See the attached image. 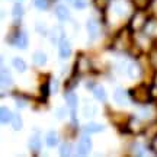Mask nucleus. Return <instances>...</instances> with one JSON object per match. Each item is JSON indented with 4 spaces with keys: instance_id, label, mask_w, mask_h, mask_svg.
<instances>
[{
    "instance_id": "13",
    "label": "nucleus",
    "mask_w": 157,
    "mask_h": 157,
    "mask_svg": "<svg viewBox=\"0 0 157 157\" xmlns=\"http://www.w3.org/2000/svg\"><path fill=\"white\" fill-rule=\"evenodd\" d=\"M64 101H66V106L68 108L70 113L77 112L80 98L77 96V93H76L74 90H67V92H64Z\"/></svg>"
},
{
    "instance_id": "36",
    "label": "nucleus",
    "mask_w": 157,
    "mask_h": 157,
    "mask_svg": "<svg viewBox=\"0 0 157 157\" xmlns=\"http://www.w3.org/2000/svg\"><path fill=\"white\" fill-rule=\"evenodd\" d=\"M147 10L153 17H157V0H151V3H150Z\"/></svg>"
},
{
    "instance_id": "40",
    "label": "nucleus",
    "mask_w": 157,
    "mask_h": 157,
    "mask_svg": "<svg viewBox=\"0 0 157 157\" xmlns=\"http://www.w3.org/2000/svg\"><path fill=\"white\" fill-rule=\"evenodd\" d=\"M21 2H23V0H21Z\"/></svg>"
},
{
    "instance_id": "20",
    "label": "nucleus",
    "mask_w": 157,
    "mask_h": 157,
    "mask_svg": "<svg viewBox=\"0 0 157 157\" xmlns=\"http://www.w3.org/2000/svg\"><path fill=\"white\" fill-rule=\"evenodd\" d=\"M150 148H148V144H144L141 141H135L131 144V156H147L150 154Z\"/></svg>"
},
{
    "instance_id": "5",
    "label": "nucleus",
    "mask_w": 157,
    "mask_h": 157,
    "mask_svg": "<svg viewBox=\"0 0 157 157\" xmlns=\"http://www.w3.org/2000/svg\"><path fill=\"white\" fill-rule=\"evenodd\" d=\"M132 38H134L135 47H137L141 52H144V54H147V52H148V51H150L153 47L156 45V41H154L151 36H148L144 31L132 34Z\"/></svg>"
},
{
    "instance_id": "26",
    "label": "nucleus",
    "mask_w": 157,
    "mask_h": 157,
    "mask_svg": "<svg viewBox=\"0 0 157 157\" xmlns=\"http://www.w3.org/2000/svg\"><path fill=\"white\" fill-rule=\"evenodd\" d=\"M12 118H13V112H12L10 108H7V106L0 108V122H2V125H7V124H10Z\"/></svg>"
},
{
    "instance_id": "29",
    "label": "nucleus",
    "mask_w": 157,
    "mask_h": 157,
    "mask_svg": "<svg viewBox=\"0 0 157 157\" xmlns=\"http://www.w3.org/2000/svg\"><path fill=\"white\" fill-rule=\"evenodd\" d=\"M147 58H148V63H150V67L153 68V71H157V45H154L147 52Z\"/></svg>"
},
{
    "instance_id": "21",
    "label": "nucleus",
    "mask_w": 157,
    "mask_h": 157,
    "mask_svg": "<svg viewBox=\"0 0 157 157\" xmlns=\"http://www.w3.org/2000/svg\"><path fill=\"white\" fill-rule=\"evenodd\" d=\"M60 143H61V140H60V135L56 129H50L45 134V144L48 148H56V147L60 146Z\"/></svg>"
},
{
    "instance_id": "16",
    "label": "nucleus",
    "mask_w": 157,
    "mask_h": 157,
    "mask_svg": "<svg viewBox=\"0 0 157 157\" xmlns=\"http://www.w3.org/2000/svg\"><path fill=\"white\" fill-rule=\"evenodd\" d=\"M90 92H92L93 98H95L99 103H106L108 102V92H106V89H105V86H103V84L96 83L95 86H93V89L90 90Z\"/></svg>"
},
{
    "instance_id": "18",
    "label": "nucleus",
    "mask_w": 157,
    "mask_h": 157,
    "mask_svg": "<svg viewBox=\"0 0 157 157\" xmlns=\"http://www.w3.org/2000/svg\"><path fill=\"white\" fill-rule=\"evenodd\" d=\"M103 131H106V127L99 122L90 121V122L82 125V132H87V134H101Z\"/></svg>"
},
{
    "instance_id": "31",
    "label": "nucleus",
    "mask_w": 157,
    "mask_h": 157,
    "mask_svg": "<svg viewBox=\"0 0 157 157\" xmlns=\"http://www.w3.org/2000/svg\"><path fill=\"white\" fill-rule=\"evenodd\" d=\"M35 32L38 35H41V36H48L50 29H48V26H47L42 21H36V22H35Z\"/></svg>"
},
{
    "instance_id": "24",
    "label": "nucleus",
    "mask_w": 157,
    "mask_h": 157,
    "mask_svg": "<svg viewBox=\"0 0 157 157\" xmlns=\"http://www.w3.org/2000/svg\"><path fill=\"white\" fill-rule=\"evenodd\" d=\"M12 67L15 68L19 74H23L28 71V63L25 61L22 57H13L12 58Z\"/></svg>"
},
{
    "instance_id": "33",
    "label": "nucleus",
    "mask_w": 157,
    "mask_h": 157,
    "mask_svg": "<svg viewBox=\"0 0 157 157\" xmlns=\"http://www.w3.org/2000/svg\"><path fill=\"white\" fill-rule=\"evenodd\" d=\"M92 3V0H73L71 2V5H73L74 9H77V10H86L89 5Z\"/></svg>"
},
{
    "instance_id": "10",
    "label": "nucleus",
    "mask_w": 157,
    "mask_h": 157,
    "mask_svg": "<svg viewBox=\"0 0 157 157\" xmlns=\"http://www.w3.org/2000/svg\"><path fill=\"white\" fill-rule=\"evenodd\" d=\"M47 38L50 39L52 45H58L63 39L67 38V36H66V29H64V26H63V25H54V26L50 29Z\"/></svg>"
},
{
    "instance_id": "37",
    "label": "nucleus",
    "mask_w": 157,
    "mask_h": 157,
    "mask_svg": "<svg viewBox=\"0 0 157 157\" xmlns=\"http://www.w3.org/2000/svg\"><path fill=\"white\" fill-rule=\"evenodd\" d=\"M150 93H151L153 102H157V84L150 83Z\"/></svg>"
},
{
    "instance_id": "7",
    "label": "nucleus",
    "mask_w": 157,
    "mask_h": 157,
    "mask_svg": "<svg viewBox=\"0 0 157 157\" xmlns=\"http://www.w3.org/2000/svg\"><path fill=\"white\" fill-rule=\"evenodd\" d=\"M102 21L96 19V17H87L86 19V31H87V36L92 42H95L101 38L102 35Z\"/></svg>"
},
{
    "instance_id": "11",
    "label": "nucleus",
    "mask_w": 157,
    "mask_h": 157,
    "mask_svg": "<svg viewBox=\"0 0 157 157\" xmlns=\"http://www.w3.org/2000/svg\"><path fill=\"white\" fill-rule=\"evenodd\" d=\"M112 101L117 103L118 106H128V105L132 103L131 98H129L128 90L122 89V87H117L115 89V92H113V95H112Z\"/></svg>"
},
{
    "instance_id": "39",
    "label": "nucleus",
    "mask_w": 157,
    "mask_h": 157,
    "mask_svg": "<svg viewBox=\"0 0 157 157\" xmlns=\"http://www.w3.org/2000/svg\"><path fill=\"white\" fill-rule=\"evenodd\" d=\"M67 2H70V3H71V2H73V0H67Z\"/></svg>"
},
{
    "instance_id": "8",
    "label": "nucleus",
    "mask_w": 157,
    "mask_h": 157,
    "mask_svg": "<svg viewBox=\"0 0 157 157\" xmlns=\"http://www.w3.org/2000/svg\"><path fill=\"white\" fill-rule=\"evenodd\" d=\"M0 84H2V98H5L6 89L9 90L13 87V76L10 70L5 66L3 60H2V68H0Z\"/></svg>"
},
{
    "instance_id": "14",
    "label": "nucleus",
    "mask_w": 157,
    "mask_h": 157,
    "mask_svg": "<svg viewBox=\"0 0 157 157\" xmlns=\"http://www.w3.org/2000/svg\"><path fill=\"white\" fill-rule=\"evenodd\" d=\"M57 47H58V58H60L61 61H67L68 58L71 57V54H73V47H71V42L66 38V39H63Z\"/></svg>"
},
{
    "instance_id": "4",
    "label": "nucleus",
    "mask_w": 157,
    "mask_h": 157,
    "mask_svg": "<svg viewBox=\"0 0 157 157\" xmlns=\"http://www.w3.org/2000/svg\"><path fill=\"white\" fill-rule=\"evenodd\" d=\"M125 74L128 78L134 80V82H143V78L146 76V68L141 64V60L138 58H131L128 60L127 68H125Z\"/></svg>"
},
{
    "instance_id": "25",
    "label": "nucleus",
    "mask_w": 157,
    "mask_h": 157,
    "mask_svg": "<svg viewBox=\"0 0 157 157\" xmlns=\"http://www.w3.org/2000/svg\"><path fill=\"white\" fill-rule=\"evenodd\" d=\"M78 78H80V76L78 74H70L66 80H64V83H63V87H64V92H67V90H74L76 87H77L78 84Z\"/></svg>"
},
{
    "instance_id": "35",
    "label": "nucleus",
    "mask_w": 157,
    "mask_h": 157,
    "mask_svg": "<svg viewBox=\"0 0 157 157\" xmlns=\"http://www.w3.org/2000/svg\"><path fill=\"white\" fill-rule=\"evenodd\" d=\"M147 144H148V148H150L151 154L157 156V135L156 137H153L150 141H147Z\"/></svg>"
},
{
    "instance_id": "17",
    "label": "nucleus",
    "mask_w": 157,
    "mask_h": 157,
    "mask_svg": "<svg viewBox=\"0 0 157 157\" xmlns=\"http://www.w3.org/2000/svg\"><path fill=\"white\" fill-rule=\"evenodd\" d=\"M13 96V99H15V103H16L17 109H25V108H28V105L31 103L32 101V98L26 93H22V92H13L12 93Z\"/></svg>"
},
{
    "instance_id": "12",
    "label": "nucleus",
    "mask_w": 157,
    "mask_h": 157,
    "mask_svg": "<svg viewBox=\"0 0 157 157\" xmlns=\"http://www.w3.org/2000/svg\"><path fill=\"white\" fill-rule=\"evenodd\" d=\"M54 15L61 23L71 21V12H70V9H68V6L66 3H60V2L56 3L54 5Z\"/></svg>"
},
{
    "instance_id": "27",
    "label": "nucleus",
    "mask_w": 157,
    "mask_h": 157,
    "mask_svg": "<svg viewBox=\"0 0 157 157\" xmlns=\"http://www.w3.org/2000/svg\"><path fill=\"white\" fill-rule=\"evenodd\" d=\"M23 15H25V7L21 3V0H17L12 6V17L13 19H22Z\"/></svg>"
},
{
    "instance_id": "1",
    "label": "nucleus",
    "mask_w": 157,
    "mask_h": 157,
    "mask_svg": "<svg viewBox=\"0 0 157 157\" xmlns=\"http://www.w3.org/2000/svg\"><path fill=\"white\" fill-rule=\"evenodd\" d=\"M128 93L132 105H135V106L147 105V103L153 102L151 93H150V83H146V82H138L135 86L129 87Z\"/></svg>"
},
{
    "instance_id": "9",
    "label": "nucleus",
    "mask_w": 157,
    "mask_h": 157,
    "mask_svg": "<svg viewBox=\"0 0 157 157\" xmlns=\"http://www.w3.org/2000/svg\"><path fill=\"white\" fill-rule=\"evenodd\" d=\"M28 148H29V151L32 153L34 156L39 154V151L42 150V134L39 132L38 129H34V132L29 135Z\"/></svg>"
},
{
    "instance_id": "6",
    "label": "nucleus",
    "mask_w": 157,
    "mask_h": 157,
    "mask_svg": "<svg viewBox=\"0 0 157 157\" xmlns=\"http://www.w3.org/2000/svg\"><path fill=\"white\" fill-rule=\"evenodd\" d=\"M93 150V140L90 138V134L83 132L78 135V140L76 143V154L77 156H89Z\"/></svg>"
},
{
    "instance_id": "38",
    "label": "nucleus",
    "mask_w": 157,
    "mask_h": 157,
    "mask_svg": "<svg viewBox=\"0 0 157 157\" xmlns=\"http://www.w3.org/2000/svg\"><path fill=\"white\" fill-rule=\"evenodd\" d=\"M58 2H60V0H51V3H52V5H56V3H58Z\"/></svg>"
},
{
    "instance_id": "23",
    "label": "nucleus",
    "mask_w": 157,
    "mask_h": 157,
    "mask_svg": "<svg viewBox=\"0 0 157 157\" xmlns=\"http://www.w3.org/2000/svg\"><path fill=\"white\" fill-rule=\"evenodd\" d=\"M82 113H83V118H93L98 113V106L93 102L86 99L83 103V108H82Z\"/></svg>"
},
{
    "instance_id": "15",
    "label": "nucleus",
    "mask_w": 157,
    "mask_h": 157,
    "mask_svg": "<svg viewBox=\"0 0 157 157\" xmlns=\"http://www.w3.org/2000/svg\"><path fill=\"white\" fill-rule=\"evenodd\" d=\"M112 5V0H92V6L95 7L96 12L101 13V16L103 17V23H106V12L109 10V7Z\"/></svg>"
},
{
    "instance_id": "3",
    "label": "nucleus",
    "mask_w": 157,
    "mask_h": 157,
    "mask_svg": "<svg viewBox=\"0 0 157 157\" xmlns=\"http://www.w3.org/2000/svg\"><path fill=\"white\" fill-rule=\"evenodd\" d=\"M92 71H93L92 58H90L87 54H84V52H78L77 57H76V60H74L71 73H73V74H78L80 77H83V76L92 73Z\"/></svg>"
},
{
    "instance_id": "28",
    "label": "nucleus",
    "mask_w": 157,
    "mask_h": 157,
    "mask_svg": "<svg viewBox=\"0 0 157 157\" xmlns=\"http://www.w3.org/2000/svg\"><path fill=\"white\" fill-rule=\"evenodd\" d=\"M10 127L13 131H22L23 129V118L19 112H13V118H12Z\"/></svg>"
},
{
    "instance_id": "32",
    "label": "nucleus",
    "mask_w": 157,
    "mask_h": 157,
    "mask_svg": "<svg viewBox=\"0 0 157 157\" xmlns=\"http://www.w3.org/2000/svg\"><path fill=\"white\" fill-rule=\"evenodd\" d=\"M54 115H56L57 119L63 121V119H66V118H67V115H70V111H68L67 106H58V108L54 109Z\"/></svg>"
},
{
    "instance_id": "22",
    "label": "nucleus",
    "mask_w": 157,
    "mask_h": 157,
    "mask_svg": "<svg viewBox=\"0 0 157 157\" xmlns=\"http://www.w3.org/2000/svg\"><path fill=\"white\" fill-rule=\"evenodd\" d=\"M58 154L61 157H68V156H73L74 153H76V146H74L73 143L70 140H64L63 143H60V146H58Z\"/></svg>"
},
{
    "instance_id": "19",
    "label": "nucleus",
    "mask_w": 157,
    "mask_h": 157,
    "mask_svg": "<svg viewBox=\"0 0 157 157\" xmlns=\"http://www.w3.org/2000/svg\"><path fill=\"white\" fill-rule=\"evenodd\" d=\"M32 63H34L35 67H38V68L45 67L48 64V56H47V52L42 50L34 51V54H32Z\"/></svg>"
},
{
    "instance_id": "34",
    "label": "nucleus",
    "mask_w": 157,
    "mask_h": 157,
    "mask_svg": "<svg viewBox=\"0 0 157 157\" xmlns=\"http://www.w3.org/2000/svg\"><path fill=\"white\" fill-rule=\"evenodd\" d=\"M50 86H51V95H57V93H58V90H60V80L51 76Z\"/></svg>"
},
{
    "instance_id": "2",
    "label": "nucleus",
    "mask_w": 157,
    "mask_h": 157,
    "mask_svg": "<svg viewBox=\"0 0 157 157\" xmlns=\"http://www.w3.org/2000/svg\"><path fill=\"white\" fill-rule=\"evenodd\" d=\"M150 17H151V15L148 13V10L135 9V10L131 13V16H129L128 22H127V26H128V29L132 34L141 32V31H144V28H146V25Z\"/></svg>"
},
{
    "instance_id": "30",
    "label": "nucleus",
    "mask_w": 157,
    "mask_h": 157,
    "mask_svg": "<svg viewBox=\"0 0 157 157\" xmlns=\"http://www.w3.org/2000/svg\"><path fill=\"white\" fill-rule=\"evenodd\" d=\"M52 5L51 0H32V6H34L36 10L39 12H45L50 9V6Z\"/></svg>"
}]
</instances>
